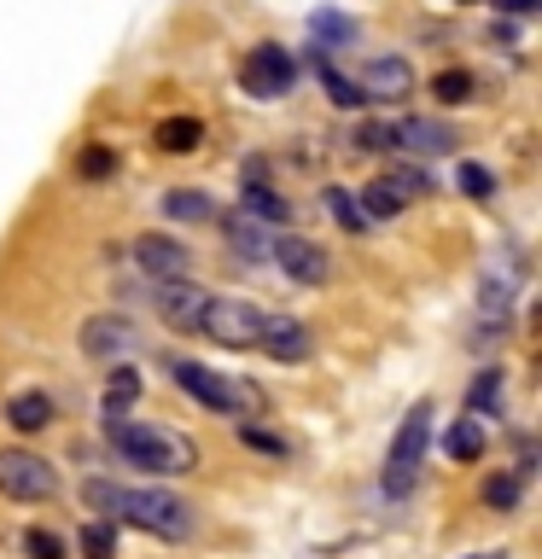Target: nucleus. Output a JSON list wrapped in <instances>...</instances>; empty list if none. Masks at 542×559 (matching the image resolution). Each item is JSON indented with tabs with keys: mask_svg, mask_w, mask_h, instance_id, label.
Returning <instances> with one entry per match:
<instances>
[{
	"mask_svg": "<svg viewBox=\"0 0 542 559\" xmlns=\"http://www.w3.org/2000/svg\"><path fill=\"white\" fill-rule=\"evenodd\" d=\"M87 507H99L105 519H122L134 531H146L157 542H181L192 531V507L169 489H122V484H87Z\"/></svg>",
	"mask_w": 542,
	"mask_h": 559,
	"instance_id": "nucleus-1",
	"label": "nucleus"
},
{
	"mask_svg": "<svg viewBox=\"0 0 542 559\" xmlns=\"http://www.w3.org/2000/svg\"><path fill=\"white\" fill-rule=\"evenodd\" d=\"M105 437L129 466L152 472V478H187L199 472V443L175 426H146V419H105Z\"/></svg>",
	"mask_w": 542,
	"mask_h": 559,
	"instance_id": "nucleus-2",
	"label": "nucleus"
},
{
	"mask_svg": "<svg viewBox=\"0 0 542 559\" xmlns=\"http://www.w3.org/2000/svg\"><path fill=\"white\" fill-rule=\"evenodd\" d=\"M169 379L181 384L192 402H204V408H216V414H262V391H257V384L227 379V373H210L204 361L175 356V361H169Z\"/></svg>",
	"mask_w": 542,
	"mask_h": 559,
	"instance_id": "nucleus-3",
	"label": "nucleus"
},
{
	"mask_svg": "<svg viewBox=\"0 0 542 559\" xmlns=\"http://www.w3.org/2000/svg\"><path fill=\"white\" fill-rule=\"evenodd\" d=\"M0 496L7 501H52L59 496V472L35 449H0Z\"/></svg>",
	"mask_w": 542,
	"mask_h": 559,
	"instance_id": "nucleus-4",
	"label": "nucleus"
},
{
	"mask_svg": "<svg viewBox=\"0 0 542 559\" xmlns=\"http://www.w3.org/2000/svg\"><path fill=\"white\" fill-rule=\"evenodd\" d=\"M199 332L216 338L227 349H257V332H262V309L245 304V297H210L204 314H199Z\"/></svg>",
	"mask_w": 542,
	"mask_h": 559,
	"instance_id": "nucleus-5",
	"label": "nucleus"
},
{
	"mask_svg": "<svg viewBox=\"0 0 542 559\" xmlns=\"http://www.w3.org/2000/svg\"><path fill=\"white\" fill-rule=\"evenodd\" d=\"M426 437H432V408L420 402V408H409V419H402V431H397V443H391V461H385V496L414 489L420 454H426Z\"/></svg>",
	"mask_w": 542,
	"mask_h": 559,
	"instance_id": "nucleus-6",
	"label": "nucleus"
},
{
	"mask_svg": "<svg viewBox=\"0 0 542 559\" xmlns=\"http://www.w3.org/2000/svg\"><path fill=\"white\" fill-rule=\"evenodd\" d=\"M292 82H297V64H292V52L274 47V41H262L251 59L239 64V87H245L251 99H280Z\"/></svg>",
	"mask_w": 542,
	"mask_h": 559,
	"instance_id": "nucleus-7",
	"label": "nucleus"
},
{
	"mask_svg": "<svg viewBox=\"0 0 542 559\" xmlns=\"http://www.w3.org/2000/svg\"><path fill=\"white\" fill-rule=\"evenodd\" d=\"M269 262H280L286 280H297V286H327V274H332L327 251H321V245H309L304 234H274Z\"/></svg>",
	"mask_w": 542,
	"mask_h": 559,
	"instance_id": "nucleus-8",
	"label": "nucleus"
},
{
	"mask_svg": "<svg viewBox=\"0 0 542 559\" xmlns=\"http://www.w3.org/2000/svg\"><path fill=\"white\" fill-rule=\"evenodd\" d=\"M134 344H140V332H134L129 314H94V321L82 326V349L94 361H122Z\"/></svg>",
	"mask_w": 542,
	"mask_h": 559,
	"instance_id": "nucleus-9",
	"label": "nucleus"
},
{
	"mask_svg": "<svg viewBox=\"0 0 542 559\" xmlns=\"http://www.w3.org/2000/svg\"><path fill=\"white\" fill-rule=\"evenodd\" d=\"M350 82L362 87V99H385V105H391V99H402L414 87V70H409V59H391V52H385V59H367Z\"/></svg>",
	"mask_w": 542,
	"mask_h": 559,
	"instance_id": "nucleus-10",
	"label": "nucleus"
},
{
	"mask_svg": "<svg viewBox=\"0 0 542 559\" xmlns=\"http://www.w3.org/2000/svg\"><path fill=\"white\" fill-rule=\"evenodd\" d=\"M134 262H140L152 280H187V269H192L187 245L169 239V234H140V239H134Z\"/></svg>",
	"mask_w": 542,
	"mask_h": 559,
	"instance_id": "nucleus-11",
	"label": "nucleus"
},
{
	"mask_svg": "<svg viewBox=\"0 0 542 559\" xmlns=\"http://www.w3.org/2000/svg\"><path fill=\"white\" fill-rule=\"evenodd\" d=\"M257 344L269 349L274 361H304L309 356V326L297 321V314H262V332H257Z\"/></svg>",
	"mask_w": 542,
	"mask_h": 559,
	"instance_id": "nucleus-12",
	"label": "nucleus"
},
{
	"mask_svg": "<svg viewBox=\"0 0 542 559\" xmlns=\"http://www.w3.org/2000/svg\"><path fill=\"white\" fill-rule=\"evenodd\" d=\"M204 304H210V292H199L192 280H164V286H157V314H164L169 326H181V332H199Z\"/></svg>",
	"mask_w": 542,
	"mask_h": 559,
	"instance_id": "nucleus-13",
	"label": "nucleus"
},
{
	"mask_svg": "<svg viewBox=\"0 0 542 559\" xmlns=\"http://www.w3.org/2000/svg\"><path fill=\"white\" fill-rule=\"evenodd\" d=\"M391 146L437 157V152L455 146V129H449V122H437V117H402V122H391Z\"/></svg>",
	"mask_w": 542,
	"mask_h": 559,
	"instance_id": "nucleus-14",
	"label": "nucleus"
},
{
	"mask_svg": "<svg viewBox=\"0 0 542 559\" xmlns=\"http://www.w3.org/2000/svg\"><path fill=\"white\" fill-rule=\"evenodd\" d=\"M216 222H222L227 245H234L245 262H269V251H274V227L269 222H257L251 210H234V216H216Z\"/></svg>",
	"mask_w": 542,
	"mask_h": 559,
	"instance_id": "nucleus-15",
	"label": "nucleus"
},
{
	"mask_svg": "<svg viewBox=\"0 0 542 559\" xmlns=\"http://www.w3.org/2000/svg\"><path fill=\"white\" fill-rule=\"evenodd\" d=\"M356 17H344V12H309V41L315 47H327V52H339V47H356Z\"/></svg>",
	"mask_w": 542,
	"mask_h": 559,
	"instance_id": "nucleus-16",
	"label": "nucleus"
},
{
	"mask_svg": "<svg viewBox=\"0 0 542 559\" xmlns=\"http://www.w3.org/2000/svg\"><path fill=\"white\" fill-rule=\"evenodd\" d=\"M7 426H12V431H47V426H52V396H42V391L12 396V402H7Z\"/></svg>",
	"mask_w": 542,
	"mask_h": 559,
	"instance_id": "nucleus-17",
	"label": "nucleus"
},
{
	"mask_svg": "<svg viewBox=\"0 0 542 559\" xmlns=\"http://www.w3.org/2000/svg\"><path fill=\"white\" fill-rule=\"evenodd\" d=\"M140 396V373L134 367H111V379H105V419H122V408H129V402Z\"/></svg>",
	"mask_w": 542,
	"mask_h": 559,
	"instance_id": "nucleus-18",
	"label": "nucleus"
},
{
	"mask_svg": "<svg viewBox=\"0 0 542 559\" xmlns=\"http://www.w3.org/2000/svg\"><path fill=\"white\" fill-rule=\"evenodd\" d=\"M444 454H449V461H479V454H484L479 419H455V426L444 431Z\"/></svg>",
	"mask_w": 542,
	"mask_h": 559,
	"instance_id": "nucleus-19",
	"label": "nucleus"
},
{
	"mask_svg": "<svg viewBox=\"0 0 542 559\" xmlns=\"http://www.w3.org/2000/svg\"><path fill=\"white\" fill-rule=\"evenodd\" d=\"M204 140V122L199 117H169V122H157V146L164 152H192Z\"/></svg>",
	"mask_w": 542,
	"mask_h": 559,
	"instance_id": "nucleus-20",
	"label": "nucleus"
},
{
	"mask_svg": "<svg viewBox=\"0 0 542 559\" xmlns=\"http://www.w3.org/2000/svg\"><path fill=\"white\" fill-rule=\"evenodd\" d=\"M164 216L169 222H216V204L204 192H164Z\"/></svg>",
	"mask_w": 542,
	"mask_h": 559,
	"instance_id": "nucleus-21",
	"label": "nucleus"
},
{
	"mask_svg": "<svg viewBox=\"0 0 542 559\" xmlns=\"http://www.w3.org/2000/svg\"><path fill=\"white\" fill-rule=\"evenodd\" d=\"M385 187H391L397 199L409 204V199H426V192H432V175H426V169H414V164H397L391 175H385Z\"/></svg>",
	"mask_w": 542,
	"mask_h": 559,
	"instance_id": "nucleus-22",
	"label": "nucleus"
},
{
	"mask_svg": "<svg viewBox=\"0 0 542 559\" xmlns=\"http://www.w3.org/2000/svg\"><path fill=\"white\" fill-rule=\"evenodd\" d=\"M315 70H321V87H327V99L339 105V111H356V105H362V87L350 82L344 70H332V64H315Z\"/></svg>",
	"mask_w": 542,
	"mask_h": 559,
	"instance_id": "nucleus-23",
	"label": "nucleus"
},
{
	"mask_svg": "<svg viewBox=\"0 0 542 559\" xmlns=\"http://www.w3.org/2000/svg\"><path fill=\"white\" fill-rule=\"evenodd\" d=\"M432 99L437 105H467L472 99V76H467V70H437V76H432Z\"/></svg>",
	"mask_w": 542,
	"mask_h": 559,
	"instance_id": "nucleus-24",
	"label": "nucleus"
},
{
	"mask_svg": "<svg viewBox=\"0 0 542 559\" xmlns=\"http://www.w3.org/2000/svg\"><path fill=\"white\" fill-rule=\"evenodd\" d=\"M356 204H362V216H367V222H385V216H397V210H402V199H397V192L385 187V181H367Z\"/></svg>",
	"mask_w": 542,
	"mask_h": 559,
	"instance_id": "nucleus-25",
	"label": "nucleus"
},
{
	"mask_svg": "<svg viewBox=\"0 0 542 559\" xmlns=\"http://www.w3.org/2000/svg\"><path fill=\"white\" fill-rule=\"evenodd\" d=\"M239 443L257 449V454H274V461H286V454H292L286 437H274L269 426H251V419H239Z\"/></svg>",
	"mask_w": 542,
	"mask_h": 559,
	"instance_id": "nucleus-26",
	"label": "nucleus"
},
{
	"mask_svg": "<svg viewBox=\"0 0 542 559\" xmlns=\"http://www.w3.org/2000/svg\"><path fill=\"white\" fill-rule=\"evenodd\" d=\"M484 507H496V513H514V507H519V472H496V478L484 484Z\"/></svg>",
	"mask_w": 542,
	"mask_h": 559,
	"instance_id": "nucleus-27",
	"label": "nucleus"
},
{
	"mask_svg": "<svg viewBox=\"0 0 542 559\" xmlns=\"http://www.w3.org/2000/svg\"><path fill=\"white\" fill-rule=\"evenodd\" d=\"M327 210L339 216V227H350V234H367V216H362V204L350 199L344 187H327Z\"/></svg>",
	"mask_w": 542,
	"mask_h": 559,
	"instance_id": "nucleus-28",
	"label": "nucleus"
},
{
	"mask_svg": "<svg viewBox=\"0 0 542 559\" xmlns=\"http://www.w3.org/2000/svg\"><path fill=\"white\" fill-rule=\"evenodd\" d=\"M82 554L87 559H117V536H111V524H105V519L82 524Z\"/></svg>",
	"mask_w": 542,
	"mask_h": 559,
	"instance_id": "nucleus-29",
	"label": "nucleus"
},
{
	"mask_svg": "<svg viewBox=\"0 0 542 559\" xmlns=\"http://www.w3.org/2000/svg\"><path fill=\"white\" fill-rule=\"evenodd\" d=\"M245 210H251L257 222H262V216H269V222H286V204H280V199H274V192L262 187V181L245 187Z\"/></svg>",
	"mask_w": 542,
	"mask_h": 559,
	"instance_id": "nucleus-30",
	"label": "nucleus"
},
{
	"mask_svg": "<svg viewBox=\"0 0 542 559\" xmlns=\"http://www.w3.org/2000/svg\"><path fill=\"white\" fill-rule=\"evenodd\" d=\"M472 408H479V414L502 408V373H496V367H484V373L472 379Z\"/></svg>",
	"mask_w": 542,
	"mask_h": 559,
	"instance_id": "nucleus-31",
	"label": "nucleus"
},
{
	"mask_svg": "<svg viewBox=\"0 0 542 559\" xmlns=\"http://www.w3.org/2000/svg\"><path fill=\"white\" fill-rule=\"evenodd\" d=\"M455 181H461L467 199H496V175H490L484 164H461V175H455Z\"/></svg>",
	"mask_w": 542,
	"mask_h": 559,
	"instance_id": "nucleus-32",
	"label": "nucleus"
},
{
	"mask_svg": "<svg viewBox=\"0 0 542 559\" xmlns=\"http://www.w3.org/2000/svg\"><path fill=\"white\" fill-rule=\"evenodd\" d=\"M350 146H356V152H385V146H391V122H356Z\"/></svg>",
	"mask_w": 542,
	"mask_h": 559,
	"instance_id": "nucleus-33",
	"label": "nucleus"
},
{
	"mask_svg": "<svg viewBox=\"0 0 542 559\" xmlns=\"http://www.w3.org/2000/svg\"><path fill=\"white\" fill-rule=\"evenodd\" d=\"M111 169H117V157L105 152V146H87V152L76 157V175H87V181H105Z\"/></svg>",
	"mask_w": 542,
	"mask_h": 559,
	"instance_id": "nucleus-34",
	"label": "nucleus"
},
{
	"mask_svg": "<svg viewBox=\"0 0 542 559\" xmlns=\"http://www.w3.org/2000/svg\"><path fill=\"white\" fill-rule=\"evenodd\" d=\"M24 554H30V559H64V542L52 536V531H30V536H24Z\"/></svg>",
	"mask_w": 542,
	"mask_h": 559,
	"instance_id": "nucleus-35",
	"label": "nucleus"
},
{
	"mask_svg": "<svg viewBox=\"0 0 542 559\" xmlns=\"http://www.w3.org/2000/svg\"><path fill=\"white\" fill-rule=\"evenodd\" d=\"M496 7H502V12H537L542 0H496Z\"/></svg>",
	"mask_w": 542,
	"mask_h": 559,
	"instance_id": "nucleus-36",
	"label": "nucleus"
},
{
	"mask_svg": "<svg viewBox=\"0 0 542 559\" xmlns=\"http://www.w3.org/2000/svg\"><path fill=\"white\" fill-rule=\"evenodd\" d=\"M467 559H507V554H502V548H496V554H467Z\"/></svg>",
	"mask_w": 542,
	"mask_h": 559,
	"instance_id": "nucleus-37",
	"label": "nucleus"
}]
</instances>
